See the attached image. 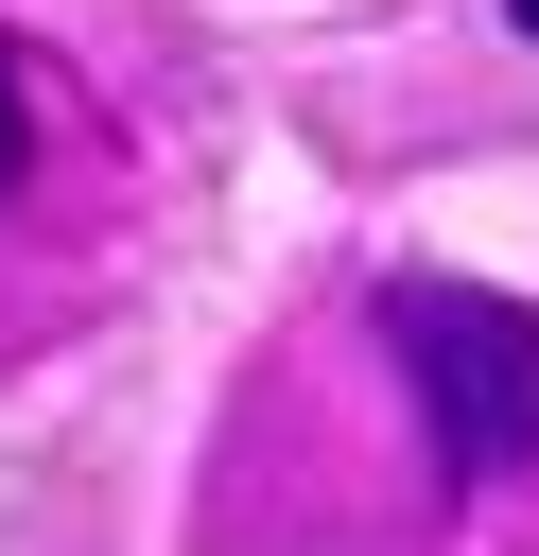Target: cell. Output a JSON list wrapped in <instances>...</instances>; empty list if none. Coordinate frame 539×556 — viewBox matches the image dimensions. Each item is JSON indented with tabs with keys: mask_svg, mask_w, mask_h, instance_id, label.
<instances>
[{
	"mask_svg": "<svg viewBox=\"0 0 539 556\" xmlns=\"http://www.w3.org/2000/svg\"><path fill=\"white\" fill-rule=\"evenodd\" d=\"M365 313H383V348H400L452 486L539 469V295H487V278H452V261H400Z\"/></svg>",
	"mask_w": 539,
	"mask_h": 556,
	"instance_id": "cell-1",
	"label": "cell"
},
{
	"mask_svg": "<svg viewBox=\"0 0 539 556\" xmlns=\"http://www.w3.org/2000/svg\"><path fill=\"white\" fill-rule=\"evenodd\" d=\"M504 35H522V52H539V0H504Z\"/></svg>",
	"mask_w": 539,
	"mask_h": 556,
	"instance_id": "cell-3",
	"label": "cell"
},
{
	"mask_svg": "<svg viewBox=\"0 0 539 556\" xmlns=\"http://www.w3.org/2000/svg\"><path fill=\"white\" fill-rule=\"evenodd\" d=\"M17 174H35V52L0 35V208H17Z\"/></svg>",
	"mask_w": 539,
	"mask_h": 556,
	"instance_id": "cell-2",
	"label": "cell"
}]
</instances>
